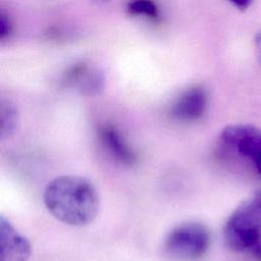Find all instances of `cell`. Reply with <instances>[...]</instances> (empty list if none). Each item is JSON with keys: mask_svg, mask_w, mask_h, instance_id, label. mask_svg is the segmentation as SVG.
Returning <instances> with one entry per match:
<instances>
[{"mask_svg": "<svg viewBox=\"0 0 261 261\" xmlns=\"http://www.w3.org/2000/svg\"><path fill=\"white\" fill-rule=\"evenodd\" d=\"M253 256L258 260L261 261V239L250 249Z\"/></svg>", "mask_w": 261, "mask_h": 261, "instance_id": "13", "label": "cell"}, {"mask_svg": "<svg viewBox=\"0 0 261 261\" xmlns=\"http://www.w3.org/2000/svg\"><path fill=\"white\" fill-rule=\"evenodd\" d=\"M209 246L210 233L206 226L189 221L171 228L163 241V252L172 261H197Z\"/></svg>", "mask_w": 261, "mask_h": 261, "instance_id": "3", "label": "cell"}, {"mask_svg": "<svg viewBox=\"0 0 261 261\" xmlns=\"http://www.w3.org/2000/svg\"><path fill=\"white\" fill-rule=\"evenodd\" d=\"M0 261H28L31 244L4 216L0 217Z\"/></svg>", "mask_w": 261, "mask_h": 261, "instance_id": "5", "label": "cell"}, {"mask_svg": "<svg viewBox=\"0 0 261 261\" xmlns=\"http://www.w3.org/2000/svg\"><path fill=\"white\" fill-rule=\"evenodd\" d=\"M237 8H239L240 10H245L247 9L251 3H252V0H229Z\"/></svg>", "mask_w": 261, "mask_h": 261, "instance_id": "12", "label": "cell"}, {"mask_svg": "<svg viewBox=\"0 0 261 261\" xmlns=\"http://www.w3.org/2000/svg\"><path fill=\"white\" fill-rule=\"evenodd\" d=\"M126 10L130 15L152 19L158 17V7L153 0H129Z\"/></svg>", "mask_w": 261, "mask_h": 261, "instance_id": "10", "label": "cell"}, {"mask_svg": "<svg viewBox=\"0 0 261 261\" xmlns=\"http://www.w3.org/2000/svg\"><path fill=\"white\" fill-rule=\"evenodd\" d=\"M12 31L10 18L2 11L0 14V40H5Z\"/></svg>", "mask_w": 261, "mask_h": 261, "instance_id": "11", "label": "cell"}, {"mask_svg": "<svg viewBox=\"0 0 261 261\" xmlns=\"http://www.w3.org/2000/svg\"><path fill=\"white\" fill-rule=\"evenodd\" d=\"M64 82L86 96H94L102 92L104 87L103 75L94 69H89L85 64H77L65 74Z\"/></svg>", "mask_w": 261, "mask_h": 261, "instance_id": "7", "label": "cell"}, {"mask_svg": "<svg viewBox=\"0 0 261 261\" xmlns=\"http://www.w3.org/2000/svg\"><path fill=\"white\" fill-rule=\"evenodd\" d=\"M218 146L225 155L250 160L261 176V128L243 123L226 125L219 134Z\"/></svg>", "mask_w": 261, "mask_h": 261, "instance_id": "4", "label": "cell"}, {"mask_svg": "<svg viewBox=\"0 0 261 261\" xmlns=\"http://www.w3.org/2000/svg\"><path fill=\"white\" fill-rule=\"evenodd\" d=\"M99 136L106 150L116 160L125 165H133L137 161L135 152L115 126L105 125L101 127Z\"/></svg>", "mask_w": 261, "mask_h": 261, "instance_id": "8", "label": "cell"}, {"mask_svg": "<svg viewBox=\"0 0 261 261\" xmlns=\"http://www.w3.org/2000/svg\"><path fill=\"white\" fill-rule=\"evenodd\" d=\"M261 239V189L232 211L223 227L225 246L234 252L250 250Z\"/></svg>", "mask_w": 261, "mask_h": 261, "instance_id": "2", "label": "cell"}, {"mask_svg": "<svg viewBox=\"0 0 261 261\" xmlns=\"http://www.w3.org/2000/svg\"><path fill=\"white\" fill-rule=\"evenodd\" d=\"M207 107V94L200 87L182 93L170 108L171 116L181 122H192L203 116Z\"/></svg>", "mask_w": 261, "mask_h": 261, "instance_id": "6", "label": "cell"}, {"mask_svg": "<svg viewBox=\"0 0 261 261\" xmlns=\"http://www.w3.org/2000/svg\"><path fill=\"white\" fill-rule=\"evenodd\" d=\"M255 46H256V49H257V58H258V61L259 63L261 64V32L257 33L255 35Z\"/></svg>", "mask_w": 261, "mask_h": 261, "instance_id": "14", "label": "cell"}, {"mask_svg": "<svg viewBox=\"0 0 261 261\" xmlns=\"http://www.w3.org/2000/svg\"><path fill=\"white\" fill-rule=\"evenodd\" d=\"M43 199L53 217L71 226L91 223L100 207L94 185L77 175H61L52 179L45 188Z\"/></svg>", "mask_w": 261, "mask_h": 261, "instance_id": "1", "label": "cell"}, {"mask_svg": "<svg viewBox=\"0 0 261 261\" xmlns=\"http://www.w3.org/2000/svg\"><path fill=\"white\" fill-rule=\"evenodd\" d=\"M18 120L19 115L16 106L9 100H2L0 104V134L2 140L14 134Z\"/></svg>", "mask_w": 261, "mask_h": 261, "instance_id": "9", "label": "cell"}]
</instances>
